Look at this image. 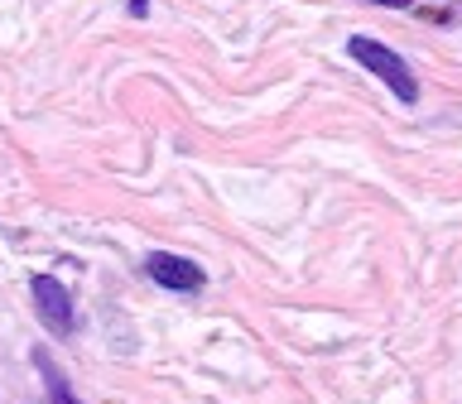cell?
Here are the masks:
<instances>
[{"label": "cell", "mask_w": 462, "mask_h": 404, "mask_svg": "<svg viewBox=\"0 0 462 404\" xmlns=\"http://www.w3.org/2000/svg\"><path fill=\"white\" fill-rule=\"evenodd\" d=\"M346 53L356 58L361 68L366 72H375V78H381L390 92H395L404 106H414L419 101V82H414V72H410V63H404V58L395 53V49H385L381 39H366V34H356L352 43H346Z\"/></svg>", "instance_id": "obj_1"}, {"label": "cell", "mask_w": 462, "mask_h": 404, "mask_svg": "<svg viewBox=\"0 0 462 404\" xmlns=\"http://www.w3.org/2000/svg\"><path fill=\"white\" fill-rule=\"evenodd\" d=\"M371 5H390V10H404L410 0H371Z\"/></svg>", "instance_id": "obj_5"}, {"label": "cell", "mask_w": 462, "mask_h": 404, "mask_svg": "<svg viewBox=\"0 0 462 404\" xmlns=\"http://www.w3.org/2000/svg\"><path fill=\"white\" fill-rule=\"evenodd\" d=\"M34 366H39V375H43V385H49V399H53V404H78V399H72V390H68V381L58 375V366L49 361V352H34Z\"/></svg>", "instance_id": "obj_4"}, {"label": "cell", "mask_w": 462, "mask_h": 404, "mask_svg": "<svg viewBox=\"0 0 462 404\" xmlns=\"http://www.w3.org/2000/svg\"><path fill=\"white\" fill-rule=\"evenodd\" d=\"M150 10V0H130V14H144Z\"/></svg>", "instance_id": "obj_6"}, {"label": "cell", "mask_w": 462, "mask_h": 404, "mask_svg": "<svg viewBox=\"0 0 462 404\" xmlns=\"http://www.w3.org/2000/svg\"><path fill=\"white\" fill-rule=\"evenodd\" d=\"M34 313L43 317V327H49L53 337H68V332L78 327V313H72V294L53 280V274H39V280H34Z\"/></svg>", "instance_id": "obj_2"}, {"label": "cell", "mask_w": 462, "mask_h": 404, "mask_svg": "<svg viewBox=\"0 0 462 404\" xmlns=\"http://www.w3.org/2000/svg\"><path fill=\"white\" fill-rule=\"evenodd\" d=\"M144 274H150L154 284H164V289H179V294L202 289V270L193 265V260L169 255V251H150V255H144Z\"/></svg>", "instance_id": "obj_3"}]
</instances>
